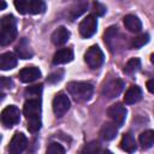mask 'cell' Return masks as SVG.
<instances>
[{
  "mask_svg": "<svg viewBox=\"0 0 154 154\" xmlns=\"http://www.w3.org/2000/svg\"><path fill=\"white\" fill-rule=\"evenodd\" d=\"M24 116L28 120V130L36 132L41 128V102L38 99H29L24 103Z\"/></svg>",
  "mask_w": 154,
  "mask_h": 154,
  "instance_id": "6da1fadb",
  "label": "cell"
},
{
  "mask_svg": "<svg viewBox=\"0 0 154 154\" xmlns=\"http://www.w3.org/2000/svg\"><path fill=\"white\" fill-rule=\"evenodd\" d=\"M17 36V22L12 14L4 16L0 19V46H7Z\"/></svg>",
  "mask_w": 154,
  "mask_h": 154,
  "instance_id": "7a4b0ae2",
  "label": "cell"
},
{
  "mask_svg": "<svg viewBox=\"0 0 154 154\" xmlns=\"http://www.w3.org/2000/svg\"><path fill=\"white\" fill-rule=\"evenodd\" d=\"M67 90L76 101H87L91 97L94 87L89 82H70Z\"/></svg>",
  "mask_w": 154,
  "mask_h": 154,
  "instance_id": "3957f363",
  "label": "cell"
},
{
  "mask_svg": "<svg viewBox=\"0 0 154 154\" xmlns=\"http://www.w3.org/2000/svg\"><path fill=\"white\" fill-rule=\"evenodd\" d=\"M84 60H85L87 65L90 69H97V67H100L102 65V63L105 60V57H103V53L100 49V47L96 46V45H94V46H91L85 52Z\"/></svg>",
  "mask_w": 154,
  "mask_h": 154,
  "instance_id": "277c9868",
  "label": "cell"
},
{
  "mask_svg": "<svg viewBox=\"0 0 154 154\" xmlns=\"http://www.w3.org/2000/svg\"><path fill=\"white\" fill-rule=\"evenodd\" d=\"M19 117H20L19 108L17 106L10 105L2 109L0 114V120L6 128H11L19 122Z\"/></svg>",
  "mask_w": 154,
  "mask_h": 154,
  "instance_id": "5b68a950",
  "label": "cell"
},
{
  "mask_svg": "<svg viewBox=\"0 0 154 154\" xmlns=\"http://www.w3.org/2000/svg\"><path fill=\"white\" fill-rule=\"evenodd\" d=\"M53 112L57 117H63L70 108V99L69 96L60 91L58 93L53 99Z\"/></svg>",
  "mask_w": 154,
  "mask_h": 154,
  "instance_id": "8992f818",
  "label": "cell"
},
{
  "mask_svg": "<svg viewBox=\"0 0 154 154\" xmlns=\"http://www.w3.org/2000/svg\"><path fill=\"white\" fill-rule=\"evenodd\" d=\"M96 29H97V19L94 14L87 16L79 23V34L84 38L91 37L96 32Z\"/></svg>",
  "mask_w": 154,
  "mask_h": 154,
  "instance_id": "52a82bcc",
  "label": "cell"
},
{
  "mask_svg": "<svg viewBox=\"0 0 154 154\" xmlns=\"http://www.w3.org/2000/svg\"><path fill=\"white\" fill-rule=\"evenodd\" d=\"M108 117L112 119V123L117 126H122L126 118V108L122 103H114L107 109Z\"/></svg>",
  "mask_w": 154,
  "mask_h": 154,
  "instance_id": "ba28073f",
  "label": "cell"
},
{
  "mask_svg": "<svg viewBox=\"0 0 154 154\" xmlns=\"http://www.w3.org/2000/svg\"><path fill=\"white\" fill-rule=\"evenodd\" d=\"M124 88V82L122 79H112L107 82L102 88V95L107 99H114L117 97Z\"/></svg>",
  "mask_w": 154,
  "mask_h": 154,
  "instance_id": "9c48e42d",
  "label": "cell"
},
{
  "mask_svg": "<svg viewBox=\"0 0 154 154\" xmlns=\"http://www.w3.org/2000/svg\"><path fill=\"white\" fill-rule=\"evenodd\" d=\"M26 144H28V140L25 135L22 132H16L10 142L8 152L10 154H22L23 150L26 148Z\"/></svg>",
  "mask_w": 154,
  "mask_h": 154,
  "instance_id": "30bf717a",
  "label": "cell"
},
{
  "mask_svg": "<svg viewBox=\"0 0 154 154\" xmlns=\"http://www.w3.org/2000/svg\"><path fill=\"white\" fill-rule=\"evenodd\" d=\"M19 79L24 83H31L41 77V71L35 66H26L22 69L18 73Z\"/></svg>",
  "mask_w": 154,
  "mask_h": 154,
  "instance_id": "8fae6325",
  "label": "cell"
},
{
  "mask_svg": "<svg viewBox=\"0 0 154 154\" xmlns=\"http://www.w3.org/2000/svg\"><path fill=\"white\" fill-rule=\"evenodd\" d=\"M73 59V51L71 48H61L57 51V53L53 57V64L54 65H61L70 63Z\"/></svg>",
  "mask_w": 154,
  "mask_h": 154,
  "instance_id": "7c38bea8",
  "label": "cell"
},
{
  "mask_svg": "<svg viewBox=\"0 0 154 154\" xmlns=\"http://www.w3.org/2000/svg\"><path fill=\"white\" fill-rule=\"evenodd\" d=\"M69 37H70V31L65 26H59L52 34V42L55 46H63L67 42Z\"/></svg>",
  "mask_w": 154,
  "mask_h": 154,
  "instance_id": "4fadbf2b",
  "label": "cell"
},
{
  "mask_svg": "<svg viewBox=\"0 0 154 154\" xmlns=\"http://www.w3.org/2000/svg\"><path fill=\"white\" fill-rule=\"evenodd\" d=\"M142 97V90L138 85H131L126 93H125V96H124V102L128 103V105H132V103H136L141 100Z\"/></svg>",
  "mask_w": 154,
  "mask_h": 154,
  "instance_id": "5bb4252c",
  "label": "cell"
},
{
  "mask_svg": "<svg viewBox=\"0 0 154 154\" xmlns=\"http://www.w3.org/2000/svg\"><path fill=\"white\" fill-rule=\"evenodd\" d=\"M17 66V57L11 53L6 52L0 54V69L1 70H12L13 67Z\"/></svg>",
  "mask_w": 154,
  "mask_h": 154,
  "instance_id": "9a60e30c",
  "label": "cell"
},
{
  "mask_svg": "<svg viewBox=\"0 0 154 154\" xmlns=\"http://www.w3.org/2000/svg\"><path fill=\"white\" fill-rule=\"evenodd\" d=\"M124 25L131 32H140L142 29L141 20L138 19V17H136L134 14H128L124 17Z\"/></svg>",
  "mask_w": 154,
  "mask_h": 154,
  "instance_id": "2e32d148",
  "label": "cell"
},
{
  "mask_svg": "<svg viewBox=\"0 0 154 154\" xmlns=\"http://www.w3.org/2000/svg\"><path fill=\"white\" fill-rule=\"evenodd\" d=\"M118 134V126L113 123H105L100 130V135L105 141L113 140Z\"/></svg>",
  "mask_w": 154,
  "mask_h": 154,
  "instance_id": "e0dca14e",
  "label": "cell"
},
{
  "mask_svg": "<svg viewBox=\"0 0 154 154\" xmlns=\"http://www.w3.org/2000/svg\"><path fill=\"white\" fill-rule=\"evenodd\" d=\"M16 52H17L18 57L22 58V59H30L32 57V54H34L26 38H22L19 41V43L16 47Z\"/></svg>",
  "mask_w": 154,
  "mask_h": 154,
  "instance_id": "ac0fdd59",
  "label": "cell"
},
{
  "mask_svg": "<svg viewBox=\"0 0 154 154\" xmlns=\"http://www.w3.org/2000/svg\"><path fill=\"white\" fill-rule=\"evenodd\" d=\"M120 148L126 153H134L137 149L136 141L131 134H124L120 141Z\"/></svg>",
  "mask_w": 154,
  "mask_h": 154,
  "instance_id": "d6986e66",
  "label": "cell"
},
{
  "mask_svg": "<svg viewBox=\"0 0 154 154\" xmlns=\"http://www.w3.org/2000/svg\"><path fill=\"white\" fill-rule=\"evenodd\" d=\"M46 11V4L41 0H28V13L38 14Z\"/></svg>",
  "mask_w": 154,
  "mask_h": 154,
  "instance_id": "ffe728a7",
  "label": "cell"
},
{
  "mask_svg": "<svg viewBox=\"0 0 154 154\" xmlns=\"http://www.w3.org/2000/svg\"><path fill=\"white\" fill-rule=\"evenodd\" d=\"M138 140H140V143H141L142 148H144V149L150 148V147L153 146V143H154V131H153V130L143 131V132L140 135Z\"/></svg>",
  "mask_w": 154,
  "mask_h": 154,
  "instance_id": "44dd1931",
  "label": "cell"
},
{
  "mask_svg": "<svg viewBox=\"0 0 154 154\" xmlns=\"http://www.w3.org/2000/svg\"><path fill=\"white\" fill-rule=\"evenodd\" d=\"M117 34H118V29H117V26H114V25L109 26V28L105 31V34H103V40H105L106 45L109 47L111 51H113V42H114L116 38H117V37H116Z\"/></svg>",
  "mask_w": 154,
  "mask_h": 154,
  "instance_id": "7402d4cb",
  "label": "cell"
},
{
  "mask_svg": "<svg viewBox=\"0 0 154 154\" xmlns=\"http://www.w3.org/2000/svg\"><path fill=\"white\" fill-rule=\"evenodd\" d=\"M141 67V60L138 58H131L124 66V72L126 75H132L137 72Z\"/></svg>",
  "mask_w": 154,
  "mask_h": 154,
  "instance_id": "603a6c76",
  "label": "cell"
},
{
  "mask_svg": "<svg viewBox=\"0 0 154 154\" xmlns=\"http://www.w3.org/2000/svg\"><path fill=\"white\" fill-rule=\"evenodd\" d=\"M82 154H100L101 153V144L97 141H91L87 144L81 150Z\"/></svg>",
  "mask_w": 154,
  "mask_h": 154,
  "instance_id": "cb8c5ba5",
  "label": "cell"
},
{
  "mask_svg": "<svg viewBox=\"0 0 154 154\" xmlns=\"http://www.w3.org/2000/svg\"><path fill=\"white\" fill-rule=\"evenodd\" d=\"M149 42V35L148 34H141L138 36H136L135 38H132L131 41V46L134 48H141L144 45H147Z\"/></svg>",
  "mask_w": 154,
  "mask_h": 154,
  "instance_id": "d4e9b609",
  "label": "cell"
},
{
  "mask_svg": "<svg viewBox=\"0 0 154 154\" xmlns=\"http://www.w3.org/2000/svg\"><path fill=\"white\" fill-rule=\"evenodd\" d=\"M46 154H65V149L61 144H59L57 142H53L48 146Z\"/></svg>",
  "mask_w": 154,
  "mask_h": 154,
  "instance_id": "484cf974",
  "label": "cell"
},
{
  "mask_svg": "<svg viewBox=\"0 0 154 154\" xmlns=\"http://www.w3.org/2000/svg\"><path fill=\"white\" fill-rule=\"evenodd\" d=\"M87 7H88V4H87V2H83V4H78L75 8H72V10H71V14H70L71 20H73V19L77 18L78 16H81V14L87 10Z\"/></svg>",
  "mask_w": 154,
  "mask_h": 154,
  "instance_id": "4316f807",
  "label": "cell"
},
{
  "mask_svg": "<svg viewBox=\"0 0 154 154\" xmlns=\"http://www.w3.org/2000/svg\"><path fill=\"white\" fill-rule=\"evenodd\" d=\"M14 6L19 13H22V14L28 13V0H16Z\"/></svg>",
  "mask_w": 154,
  "mask_h": 154,
  "instance_id": "83f0119b",
  "label": "cell"
},
{
  "mask_svg": "<svg viewBox=\"0 0 154 154\" xmlns=\"http://www.w3.org/2000/svg\"><path fill=\"white\" fill-rule=\"evenodd\" d=\"M63 75H64V71H63V70L55 71V72H53V73H51V75L48 76L47 81H48L49 83H57V82H59V81L63 78Z\"/></svg>",
  "mask_w": 154,
  "mask_h": 154,
  "instance_id": "f1b7e54d",
  "label": "cell"
},
{
  "mask_svg": "<svg viewBox=\"0 0 154 154\" xmlns=\"http://www.w3.org/2000/svg\"><path fill=\"white\" fill-rule=\"evenodd\" d=\"M41 91H42V85H41V84L29 87V88H26V90H25V93H26V94H29V95H35V96L40 95V94H41Z\"/></svg>",
  "mask_w": 154,
  "mask_h": 154,
  "instance_id": "f546056e",
  "label": "cell"
},
{
  "mask_svg": "<svg viewBox=\"0 0 154 154\" xmlns=\"http://www.w3.org/2000/svg\"><path fill=\"white\" fill-rule=\"evenodd\" d=\"M13 87V81L10 77H0V88H6L11 89Z\"/></svg>",
  "mask_w": 154,
  "mask_h": 154,
  "instance_id": "4dcf8cb0",
  "label": "cell"
},
{
  "mask_svg": "<svg viewBox=\"0 0 154 154\" xmlns=\"http://www.w3.org/2000/svg\"><path fill=\"white\" fill-rule=\"evenodd\" d=\"M93 6H94V11L96 12L97 16H103V14H105L106 7H105L102 4H100V2H94Z\"/></svg>",
  "mask_w": 154,
  "mask_h": 154,
  "instance_id": "1f68e13d",
  "label": "cell"
},
{
  "mask_svg": "<svg viewBox=\"0 0 154 154\" xmlns=\"http://www.w3.org/2000/svg\"><path fill=\"white\" fill-rule=\"evenodd\" d=\"M153 85H154V82H153V79H149V81L147 82V88H148L149 93H153V91H154V89H153Z\"/></svg>",
  "mask_w": 154,
  "mask_h": 154,
  "instance_id": "d6a6232c",
  "label": "cell"
},
{
  "mask_svg": "<svg viewBox=\"0 0 154 154\" xmlns=\"http://www.w3.org/2000/svg\"><path fill=\"white\" fill-rule=\"evenodd\" d=\"M6 6H7V4H6L5 1L0 0V10H4V8H6Z\"/></svg>",
  "mask_w": 154,
  "mask_h": 154,
  "instance_id": "836d02e7",
  "label": "cell"
},
{
  "mask_svg": "<svg viewBox=\"0 0 154 154\" xmlns=\"http://www.w3.org/2000/svg\"><path fill=\"white\" fill-rule=\"evenodd\" d=\"M4 99H5V94H4V93H1V91H0V102H1V101H2V100H4Z\"/></svg>",
  "mask_w": 154,
  "mask_h": 154,
  "instance_id": "e575fe53",
  "label": "cell"
},
{
  "mask_svg": "<svg viewBox=\"0 0 154 154\" xmlns=\"http://www.w3.org/2000/svg\"><path fill=\"white\" fill-rule=\"evenodd\" d=\"M102 154H113V153H112V152H109V150H105Z\"/></svg>",
  "mask_w": 154,
  "mask_h": 154,
  "instance_id": "d590c367",
  "label": "cell"
}]
</instances>
